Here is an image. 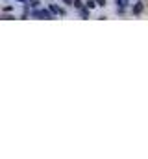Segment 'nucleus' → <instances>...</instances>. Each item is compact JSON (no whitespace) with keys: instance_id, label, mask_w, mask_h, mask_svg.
Segmentation results:
<instances>
[{"instance_id":"obj_1","label":"nucleus","mask_w":148,"mask_h":159,"mask_svg":"<svg viewBox=\"0 0 148 159\" xmlns=\"http://www.w3.org/2000/svg\"><path fill=\"white\" fill-rule=\"evenodd\" d=\"M33 15H37V17H45V19H52V11H46V9H43V11H35Z\"/></svg>"},{"instance_id":"obj_5","label":"nucleus","mask_w":148,"mask_h":159,"mask_svg":"<svg viewBox=\"0 0 148 159\" xmlns=\"http://www.w3.org/2000/svg\"><path fill=\"white\" fill-rule=\"evenodd\" d=\"M133 11H135V13H141V11H143V6H141V4H137V6H135V9H133Z\"/></svg>"},{"instance_id":"obj_7","label":"nucleus","mask_w":148,"mask_h":159,"mask_svg":"<svg viewBox=\"0 0 148 159\" xmlns=\"http://www.w3.org/2000/svg\"><path fill=\"white\" fill-rule=\"evenodd\" d=\"M98 4H100V6H105V0H98Z\"/></svg>"},{"instance_id":"obj_4","label":"nucleus","mask_w":148,"mask_h":159,"mask_svg":"<svg viewBox=\"0 0 148 159\" xmlns=\"http://www.w3.org/2000/svg\"><path fill=\"white\" fill-rule=\"evenodd\" d=\"M95 6H96V2H95V0H87V8H89V9H93Z\"/></svg>"},{"instance_id":"obj_6","label":"nucleus","mask_w":148,"mask_h":159,"mask_svg":"<svg viewBox=\"0 0 148 159\" xmlns=\"http://www.w3.org/2000/svg\"><path fill=\"white\" fill-rule=\"evenodd\" d=\"M72 6H76V8H82V2H80V0H74Z\"/></svg>"},{"instance_id":"obj_8","label":"nucleus","mask_w":148,"mask_h":159,"mask_svg":"<svg viewBox=\"0 0 148 159\" xmlns=\"http://www.w3.org/2000/svg\"><path fill=\"white\" fill-rule=\"evenodd\" d=\"M65 2H67V4H74V0H65Z\"/></svg>"},{"instance_id":"obj_3","label":"nucleus","mask_w":148,"mask_h":159,"mask_svg":"<svg viewBox=\"0 0 148 159\" xmlns=\"http://www.w3.org/2000/svg\"><path fill=\"white\" fill-rule=\"evenodd\" d=\"M50 11L54 13V15H63V11L58 8V6H54V4H50Z\"/></svg>"},{"instance_id":"obj_2","label":"nucleus","mask_w":148,"mask_h":159,"mask_svg":"<svg viewBox=\"0 0 148 159\" xmlns=\"http://www.w3.org/2000/svg\"><path fill=\"white\" fill-rule=\"evenodd\" d=\"M128 4H130V0H117V6L121 9H124V8H128Z\"/></svg>"}]
</instances>
